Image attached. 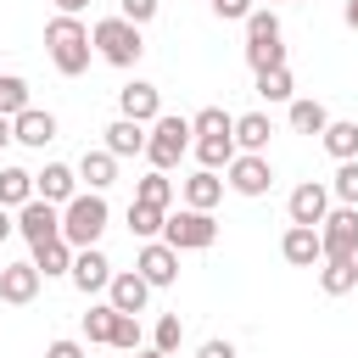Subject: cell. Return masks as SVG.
<instances>
[{
	"label": "cell",
	"mask_w": 358,
	"mask_h": 358,
	"mask_svg": "<svg viewBox=\"0 0 358 358\" xmlns=\"http://www.w3.org/2000/svg\"><path fill=\"white\" fill-rule=\"evenodd\" d=\"M319 246H324V257H358V207H330L324 218H319Z\"/></svg>",
	"instance_id": "ba28073f"
},
{
	"label": "cell",
	"mask_w": 358,
	"mask_h": 358,
	"mask_svg": "<svg viewBox=\"0 0 358 358\" xmlns=\"http://www.w3.org/2000/svg\"><path fill=\"white\" fill-rule=\"evenodd\" d=\"M285 213H291V224H313V229H319V218L330 213V185H319V179L296 185V190L285 196Z\"/></svg>",
	"instance_id": "4fadbf2b"
},
{
	"label": "cell",
	"mask_w": 358,
	"mask_h": 358,
	"mask_svg": "<svg viewBox=\"0 0 358 358\" xmlns=\"http://www.w3.org/2000/svg\"><path fill=\"white\" fill-rule=\"evenodd\" d=\"M196 358H235V341L213 336V341H201V347H196Z\"/></svg>",
	"instance_id": "ab89813d"
},
{
	"label": "cell",
	"mask_w": 358,
	"mask_h": 358,
	"mask_svg": "<svg viewBox=\"0 0 358 358\" xmlns=\"http://www.w3.org/2000/svg\"><path fill=\"white\" fill-rule=\"evenodd\" d=\"M319 145H324L336 162L358 157V117H330V123H324V134H319Z\"/></svg>",
	"instance_id": "603a6c76"
},
{
	"label": "cell",
	"mask_w": 358,
	"mask_h": 358,
	"mask_svg": "<svg viewBox=\"0 0 358 358\" xmlns=\"http://www.w3.org/2000/svg\"><path fill=\"white\" fill-rule=\"evenodd\" d=\"M45 358H84V347H78L73 336H56V341L45 347Z\"/></svg>",
	"instance_id": "60d3db41"
},
{
	"label": "cell",
	"mask_w": 358,
	"mask_h": 358,
	"mask_svg": "<svg viewBox=\"0 0 358 358\" xmlns=\"http://www.w3.org/2000/svg\"><path fill=\"white\" fill-rule=\"evenodd\" d=\"M280 257H285L291 268H313V263L324 257V246H319V229H313V224H291V229L280 235Z\"/></svg>",
	"instance_id": "9a60e30c"
},
{
	"label": "cell",
	"mask_w": 358,
	"mask_h": 358,
	"mask_svg": "<svg viewBox=\"0 0 358 358\" xmlns=\"http://www.w3.org/2000/svg\"><path fill=\"white\" fill-rule=\"evenodd\" d=\"M45 280H56V274H67L73 268V246L62 241V235H50V241H34V257H28Z\"/></svg>",
	"instance_id": "7402d4cb"
},
{
	"label": "cell",
	"mask_w": 358,
	"mask_h": 358,
	"mask_svg": "<svg viewBox=\"0 0 358 358\" xmlns=\"http://www.w3.org/2000/svg\"><path fill=\"white\" fill-rule=\"evenodd\" d=\"M112 302H90V313H84V341H95V347H106V336H112Z\"/></svg>",
	"instance_id": "1f68e13d"
},
{
	"label": "cell",
	"mask_w": 358,
	"mask_h": 358,
	"mask_svg": "<svg viewBox=\"0 0 358 358\" xmlns=\"http://www.w3.org/2000/svg\"><path fill=\"white\" fill-rule=\"evenodd\" d=\"M224 173H229L224 185H229L235 196H252V201H257V196H268V185H274V168H268V157H263V151H235Z\"/></svg>",
	"instance_id": "52a82bcc"
},
{
	"label": "cell",
	"mask_w": 358,
	"mask_h": 358,
	"mask_svg": "<svg viewBox=\"0 0 358 358\" xmlns=\"http://www.w3.org/2000/svg\"><path fill=\"white\" fill-rule=\"evenodd\" d=\"M134 274H140L151 291H162V285H173V280H179V252H173V246L157 235V241H145V246H140V257H134Z\"/></svg>",
	"instance_id": "9c48e42d"
},
{
	"label": "cell",
	"mask_w": 358,
	"mask_h": 358,
	"mask_svg": "<svg viewBox=\"0 0 358 358\" xmlns=\"http://www.w3.org/2000/svg\"><path fill=\"white\" fill-rule=\"evenodd\" d=\"M34 196V173L28 168H0V207H22Z\"/></svg>",
	"instance_id": "83f0119b"
},
{
	"label": "cell",
	"mask_w": 358,
	"mask_h": 358,
	"mask_svg": "<svg viewBox=\"0 0 358 358\" xmlns=\"http://www.w3.org/2000/svg\"><path fill=\"white\" fill-rule=\"evenodd\" d=\"M162 241H168L173 252H207V246L218 241V218L201 213V207H179V213L162 218Z\"/></svg>",
	"instance_id": "8992f818"
},
{
	"label": "cell",
	"mask_w": 358,
	"mask_h": 358,
	"mask_svg": "<svg viewBox=\"0 0 358 358\" xmlns=\"http://www.w3.org/2000/svg\"><path fill=\"white\" fill-rule=\"evenodd\" d=\"M106 302L117 308V313H145V302H151V285L134 274V268H112V280H106Z\"/></svg>",
	"instance_id": "2e32d148"
},
{
	"label": "cell",
	"mask_w": 358,
	"mask_h": 358,
	"mask_svg": "<svg viewBox=\"0 0 358 358\" xmlns=\"http://www.w3.org/2000/svg\"><path fill=\"white\" fill-rule=\"evenodd\" d=\"M190 134H235V117H229L224 106H201V112L190 117Z\"/></svg>",
	"instance_id": "e575fe53"
},
{
	"label": "cell",
	"mask_w": 358,
	"mask_h": 358,
	"mask_svg": "<svg viewBox=\"0 0 358 358\" xmlns=\"http://www.w3.org/2000/svg\"><path fill=\"white\" fill-rule=\"evenodd\" d=\"M90 45H95V56H101L106 67H134V62L145 56V39H140V28H134L129 17H101V22L90 28Z\"/></svg>",
	"instance_id": "3957f363"
},
{
	"label": "cell",
	"mask_w": 358,
	"mask_h": 358,
	"mask_svg": "<svg viewBox=\"0 0 358 358\" xmlns=\"http://www.w3.org/2000/svg\"><path fill=\"white\" fill-rule=\"evenodd\" d=\"M39 268L34 263H0V302H11V308H28L34 296H39Z\"/></svg>",
	"instance_id": "5bb4252c"
},
{
	"label": "cell",
	"mask_w": 358,
	"mask_h": 358,
	"mask_svg": "<svg viewBox=\"0 0 358 358\" xmlns=\"http://www.w3.org/2000/svg\"><path fill=\"white\" fill-rule=\"evenodd\" d=\"M106 151H112V157H140V151H145V123L112 117V123H106Z\"/></svg>",
	"instance_id": "ffe728a7"
},
{
	"label": "cell",
	"mask_w": 358,
	"mask_h": 358,
	"mask_svg": "<svg viewBox=\"0 0 358 358\" xmlns=\"http://www.w3.org/2000/svg\"><path fill=\"white\" fill-rule=\"evenodd\" d=\"M190 151H196V162L201 168H229V157H235V134H190Z\"/></svg>",
	"instance_id": "d4e9b609"
},
{
	"label": "cell",
	"mask_w": 358,
	"mask_h": 358,
	"mask_svg": "<svg viewBox=\"0 0 358 358\" xmlns=\"http://www.w3.org/2000/svg\"><path fill=\"white\" fill-rule=\"evenodd\" d=\"M22 106H28V78L6 73V78H0V112H6V117H17Z\"/></svg>",
	"instance_id": "8d00e7d4"
},
{
	"label": "cell",
	"mask_w": 358,
	"mask_h": 358,
	"mask_svg": "<svg viewBox=\"0 0 358 358\" xmlns=\"http://www.w3.org/2000/svg\"><path fill=\"white\" fill-rule=\"evenodd\" d=\"M330 196H336V201H347V207H358V157H347V162H336V179H330Z\"/></svg>",
	"instance_id": "836d02e7"
},
{
	"label": "cell",
	"mask_w": 358,
	"mask_h": 358,
	"mask_svg": "<svg viewBox=\"0 0 358 358\" xmlns=\"http://www.w3.org/2000/svg\"><path fill=\"white\" fill-rule=\"evenodd\" d=\"M67 280H73L84 296L106 291V280H112V263H106V252H101V246H78V252H73V268H67Z\"/></svg>",
	"instance_id": "8fae6325"
},
{
	"label": "cell",
	"mask_w": 358,
	"mask_h": 358,
	"mask_svg": "<svg viewBox=\"0 0 358 358\" xmlns=\"http://www.w3.org/2000/svg\"><path fill=\"white\" fill-rule=\"evenodd\" d=\"M341 17H347V28H358V0H347V6H341Z\"/></svg>",
	"instance_id": "ee69618b"
},
{
	"label": "cell",
	"mask_w": 358,
	"mask_h": 358,
	"mask_svg": "<svg viewBox=\"0 0 358 358\" xmlns=\"http://www.w3.org/2000/svg\"><path fill=\"white\" fill-rule=\"evenodd\" d=\"M358 285V257H319V291L324 296H347Z\"/></svg>",
	"instance_id": "d6986e66"
},
{
	"label": "cell",
	"mask_w": 358,
	"mask_h": 358,
	"mask_svg": "<svg viewBox=\"0 0 358 358\" xmlns=\"http://www.w3.org/2000/svg\"><path fill=\"white\" fill-rule=\"evenodd\" d=\"M117 117H134V123L162 117V90H157V84H145V78L123 84V90H117Z\"/></svg>",
	"instance_id": "7c38bea8"
},
{
	"label": "cell",
	"mask_w": 358,
	"mask_h": 358,
	"mask_svg": "<svg viewBox=\"0 0 358 358\" xmlns=\"http://www.w3.org/2000/svg\"><path fill=\"white\" fill-rule=\"evenodd\" d=\"M162 218H168V207H145V201H129V229H134L140 241H157V235H162Z\"/></svg>",
	"instance_id": "4dcf8cb0"
},
{
	"label": "cell",
	"mask_w": 358,
	"mask_h": 358,
	"mask_svg": "<svg viewBox=\"0 0 358 358\" xmlns=\"http://www.w3.org/2000/svg\"><path fill=\"white\" fill-rule=\"evenodd\" d=\"M134 201H145V207H168V201H173V179H168L162 168H151V173L134 185Z\"/></svg>",
	"instance_id": "f546056e"
},
{
	"label": "cell",
	"mask_w": 358,
	"mask_h": 358,
	"mask_svg": "<svg viewBox=\"0 0 358 358\" xmlns=\"http://www.w3.org/2000/svg\"><path fill=\"white\" fill-rule=\"evenodd\" d=\"M190 151V117H173V112H162V117H151L145 123V162L151 168H179V157Z\"/></svg>",
	"instance_id": "5b68a950"
},
{
	"label": "cell",
	"mask_w": 358,
	"mask_h": 358,
	"mask_svg": "<svg viewBox=\"0 0 358 358\" xmlns=\"http://www.w3.org/2000/svg\"><path fill=\"white\" fill-rule=\"evenodd\" d=\"M106 196L101 190H78L73 201H62V241L78 252V246H95L101 229H106Z\"/></svg>",
	"instance_id": "7a4b0ae2"
},
{
	"label": "cell",
	"mask_w": 358,
	"mask_h": 358,
	"mask_svg": "<svg viewBox=\"0 0 358 358\" xmlns=\"http://www.w3.org/2000/svg\"><path fill=\"white\" fill-rule=\"evenodd\" d=\"M106 347L134 352V347H140V313H112V336H106Z\"/></svg>",
	"instance_id": "d6a6232c"
},
{
	"label": "cell",
	"mask_w": 358,
	"mask_h": 358,
	"mask_svg": "<svg viewBox=\"0 0 358 358\" xmlns=\"http://www.w3.org/2000/svg\"><path fill=\"white\" fill-rule=\"evenodd\" d=\"M11 140H17V145L45 151V145L56 140V117H50V112H39V106H22V112L11 117Z\"/></svg>",
	"instance_id": "e0dca14e"
},
{
	"label": "cell",
	"mask_w": 358,
	"mask_h": 358,
	"mask_svg": "<svg viewBox=\"0 0 358 358\" xmlns=\"http://www.w3.org/2000/svg\"><path fill=\"white\" fill-rule=\"evenodd\" d=\"M268 134H274V123L263 112H241L235 117V151H268Z\"/></svg>",
	"instance_id": "4316f807"
},
{
	"label": "cell",
	"mask_w": 358,
	"mask_h": 358,
	"mask_svg": "<svg viewBox=\"0 0 358 358\" xmlns=\"http://www.w3.org/2000/svg\"><path fill=\"white\" fill-rule=\"evenodd\" d=\"M6 235H17V218H11V207H0V241Z\"/></svg>",
	"instance_id": "b9f144b4"
},
{
	"label": "cell",
	"mask_w": 358,
	"mask_h": 358,
	"mask_svg": "<svg viewBox=\"0 0 358 358\" xmlns=\"http://www.w3.org/2000/svg\"><path fill=\"white\" fill-rule=\"evenodd\" d=\"M34 196H45V201H73L78 196V168H67V162H45L39 173H34Z\"/></svg>",
	"instance_id": "ac0fdd59"
},
{
	"label": "cell",
	"mask_w": 358,
	"mask_h": 358,
	"mask_svg": "<svg viewBox=\"0 0 358 358\" xmlns=\"http://www.w3.org/2000/svg\"><path fill=\"white\" fill-rule=\"evenodd\" d=\"M134 358H168V352H157V347H134Z\"/></svg>",
	"instance_id": "bcb514c9"
},
{
	"label": "cell",
	"mask_w": 358,
	"mask_h": 358,
	"mask_svg": "<svg viewBox=\"0 0 358 358\" xmlns=\"http://www.w3.org/2000/svg\"><path fill=\"white\" fill-rule=\"evenodd\" d=\"M112 179H117V157H112L106 145H101V151H84V157H78V185H90V190H106Z\"/></svg>",
	"instance_id": "484cf974"
},
{
	"label": "cell",
	"mask_w": 358,
	"mask_h": 358,
	"mask_svg": "<svg viewBox=\"0 0 358 358\" xmlns=\"http://www.w3.org/2000/svg\"><path fill=\"white\" fill-rule=\"evenodd\" d=\"M268 6H291V0H268Z\"/></svg>",
	"instance_id": "7dc6e473"
},
{
	"label": "cell",
	"mask_w": 358,
	"mask_h": 358,
	"mask_svg": "<svg viewBox=\"0 0 358 358\" xmlns=\"http://www.w3.org/2000/svg\"><path fill=\"white\" fill-rule=\"evenodd\" d=\"M179 341H185V324H179V313H162V319H157V330H151V347L173 358V352H179Z\"/></svg>",
	"instance_id": "d590c367"
},
{
	"label": "cell",
	"mask_w": 358,
	"mask_h": 358,
	"mask_svg": "<svg viewBox=\"0 0 358 358\" xmlns=\"http://www.w3.org/2000/svg\"><path fill=\"white\" fill-rule=\"evenodd\" d=\"M50 6H56V11H67V17H78V11L90 6V0H50Z\"/></svg>",
	"instance_id": "7bdbcfd3"
},
{
	"label": "cell",
	"mask_w": 358,
	"mask_h": 358,
	"mask_svg": "<svg viewBox=\"0 0 358 358\" xmlns=\"http://www.w3.org/2000/svg\"><path fill=\"white\" fill-rule=\"evenodd\" d=\"M45 50H50V67H56L62 78H78V73L90 67V56H95L90 28H84L78 17H67V11H56V17L45 22Z\"/></svg>",
	"instance_id": "6da1fadb"
},
{
	"label": "cell",
	"mask_w": 358,
	"mask_h": 358,
	"mask_svg": "<svg viewBox=\"0 0 358 358\" xmlns=\"http://www.w3.org/2000/svg\"><path fill=\"white\" fill-rule=\"evenodd\" d=\"M224 201V179L213 173V168H196L190 179H185V207H201V213H213Z\"/></svg>",
	"instance_id": "44dd1931"
},
{
	"label": "cell",
	"mask_w": 358,
	"mask_h": 358,
	"mask_svg": "<svg viewBox=\"0 0 358 358\" xmlns=\"http://www.w3.org/2000/svg\"><path fill=\"white\" fill-rule=\"evenodd\" d=\"M246 67H252V73L285 67V45H280V17H274V6H252V17H246Z\"/></svg>",
	"instance_id": "277c9868"
},
{
	"label": "cell",
	"mask_w": 358,
	"mask_h": 358,
	"mask_svg": "<svg viewBox=\"0 0 358 358\" xmlns=\"http://www.w3.org/2000/svg\"><path fill=\"white\" fill-rule=\"evenodd\" d=\"M157 6H162V0H117V17H129L134 28H145V22L157 17Z\"/></svg>",
	"instance_id": "74e56055"
},
{
	"label": "cell",
	"mask_w": 358,
	"mask_h": 358,
	"mask_svg": "<svg viewBox=\"0 0 358 358\" xmlns=\"http://www.w3.org/2000/svg\"><path fill=\"white\" fill-rule=\"evenodd\" d=\"M285 106H291L285 117H291V129H296V134H324V123H330L324 101H313V95H291Z\"/></svg>",
	"instance_id": "cb8c5ba5"
},
{
	"label": "cell",
	"mask_w": 358,
	"mask_h": 358,
	"mask_svg": "<svg viewBox=\"0 0 358 358\" xmlns=\"http://www.w3.org/2000/svg\"><path fill=\"white\" fill-rule=\"evenodd\" d=\"M17 235L34 246V241H50V235H62V207L56 201H45V196H28L22 207H17Z\"/></svg>",
	"instance_id": "30bf717a"
},
{
	"label": "cell",
	"mask_w": 358,
	"mask_h": 358,
	"mask_svg": "<svg viewBox=\"0 0 358 358\" xmlns=\"http://www.w3.org/2000/svg\"><path fill=\"white\" fill-rule=\"evenodd\" d=\"M0 145H11V117L0 112Z\"/></svg>",
	"instance_id": "f6af8a7d"
},
{
	"label": "cell",
	"mask_w": 358,
	"mask_h": 358,
	"mask_svg": "<svg viewBox=\"0 0 358 358\" xmlns=\"http://www.w3.org/2000/svg\"><path fill=\"white\" fill-rule=\"evenodd\" d=\"M213 6V17H224V22H246L252 17V0H207Z\"/></svg>",
	"instance_id": "f35d334b"
},
{
	"label": "cell",
	"mask_w": 358,
	"mask_h": 358,
	"mask_svg": "<svg viewBox=\"0 0 358 358\" xmlns=\"http://www.w3.org/2000/svg\"><path fill=\"white\" fill-rule=\"evenodd\" d=\"M257 95H263V101H291V95H296L291 67H263V73H257Z\"/></svg>",
	"instance_id": "f1b7e54d"
}]
</instances>
